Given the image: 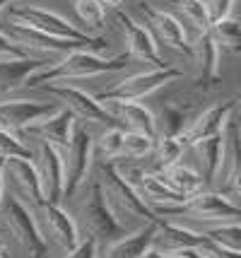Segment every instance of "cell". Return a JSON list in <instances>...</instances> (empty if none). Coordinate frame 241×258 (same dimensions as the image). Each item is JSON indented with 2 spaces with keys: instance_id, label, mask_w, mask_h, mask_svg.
<instances>
[{
  "instance_id": "34",
  "label": "cell",
  "mask_w": 241,
  "mask_h": 258,
  "mask_svg": "<svg viewBox=\"0 0 241 258\" xmlns=\"http://www.w3.org/2000/svg\"><path fill=\"white\" fill-rule=\"evenodd\" d=\"M10 3H17V0H0V12L5 10V8H8V5H10Z\"/></svg>"
},
{
  "instance_id": "25",
  "label": "cell",
  "mask_w": 241,
  "mask_h": 258,
  "mask_svg": "<svg viewBox=\"0 0 241 258\" xmlns=\"http://www.w3.org/2000/svg\"><path fill=\"white\" fill-rule=\"evenodd\" d=\"M157 176H159L174 193H179V196H184V198H188V196H193V193L207 188L205 183H203V179H200L195 171H191L186 164H181V162H176V164H172V167L157 171Z\"/></svg>"
},
{
  "instance_id": "26",
  "label": "cell",
  "mask_w": 241,
  "mask_h": 258,
  "mask_svg": "<svg viewBox=\"0 0 241 258\" xmlns=\"http://www.w3.org/2000/svg\"><path fill=\"white\" fill-rule=\"evenodd\" d=\"M207 36L215 41V46L219 48V53H229L236 56L241 51V29H239V20H234L231 15L215 20V22L207 27Z\"/></svg>"
},
{
  "instance_id": "19",
  "label": "cell",
  "mask_w": 241,
  "mask_h": 258,
  "mask_svg": "<svg viewBox=\"0 0 241 258\" xmlns=\"http://www.w3.org/2000/svg\"><path fill=\"white\" fill-rule=\"evenodd\" d=\"M77 121L70 116L65 109H58L56 113H51L46 118L32 123L27 131H24V138L27 140H39V143H46V145L56 147V150H63V147L70 143L72 138V131H75Z\"/></svg>"
},
{
  "instance_id": "4",
  "label": "cell",
  "mask_w": 241,
  "mask_h": 258,
  "mask_svg": "<svg viewBox=\"0 0 241 258\" xmlns=\"http://www.w3.org/2000/svg\"><path fill=\"white\" fill-rule=\"evenodd\" d=\"M0 246L8 258H46V246L36 234L29 210L5 191L0 198Z\"/></svg>"
},
{
  "instance_id": "15",
  "label": "cell",
  "mask_w": 241,
  "mask_h": 258,
  "mask_svg": "<svg viewBox=\"0 0 241 258\" xmlns=\"http://www.w3.org/2000/svg\"><path fill=\"white\" fill-rule=\"evenodd\" d=\"M236 106H239V104H236V97L210 104L207 109H203V111H198L191 116V121H188V125L184 128V133L179 135L176 140H179L181 145H188V143L203 140V138L219 135L222 128L227 125V121L236 113Z\"/></svg>"
},
{
  "instance_id": "23",
  "label": "cell",
  "mask_w": 241,
  "mask_h": 258,
  "mask_svg": "<svg viewBox=\"0 0 241 258\" xmlns=\"http://www.w3.org/2000/svg\"><path fill=\"white\" fill-rule=\"evenodd\" d=\"M157 222L135 232H126L114 241L97 246V258H145L149 253V241H152V232Z\"/></svg>"
},
{
  "instance_id": "7",
  "label": "cell",
  "mask_w": 241,
  "mask_h": 258,
  "mask_svg": "<svg viewBox=\"0 0 241 258\" xmlns=\"http://www.w3.org/2000/svg\"><path fill=\"white\" fill-rule=\"evenodd\" d=\"M34 90L46 92L48 97H53L56 104L77 121L80 125L87 128H99V125H118L109 116V111L102 106V101L97 99L94 94L80 90L77 85L72 82H46V85H39ZM121 128V125H118Z\"/></svg>"
},
{
  "instance_id": "31",
  "label": "cell",
  "mask_w": 241,
  "mask_h": 258,
  "mask_svg": "<svg viewBox=\"0 0 241 258\" xmlns=\"http://www.w3.org/2000/svg\"><path fill=\"white\" fill-rule=\"evenodd\" d=\"M63 258H97V241L94 239H80L77 246L68 251Z\"/></svg>"
},
{
  "instance_id": "5",
  "label": "cell",
  "mask_w": 241,
  "mask_h": 258,
  "mask_svg": "<svg viewBox=\"0 0 241 258\" xmlns=\"http://www.w3.org/2000/svg\"><path fill=\"white\" fill-rule=\"evenodd\" d=\"M0 34L8 36L17 48H22L27 56L46 58V60H58L72 51H94V53L106 51V41L102 36H94L90 41H68V39H56V36H48L44 32H36L32 27L8 20V17L0 20Z\"/></svg>"
},
{
  "instance_id": "8",
  "label": "cell",
  "mask_w": 241,
  "mask_h": 258,
  "mask_svg": "<svg viewBox=\"0 0 241 258\" xmlns=\"http://www.w3.org/2000/svg\"><path fill=\"white\" fill-rule=\"evenodd\" d=\"M58 152H60V164H63V201L60 203H65L85 181L92 176L94 147L90 128L77 123L75 131H72L70 143Z\"/></svg>"
},
{
  "instance_id": "24",
  "label": "cell",
  "mask_w": 241,
  "mask_h": 258,
  "mask_svg": "<svg viewBox=\"0 0 241 258\" xmlns=\"http://www.w3.org/2000/svg\"><path fill=\"white\" fill-rule=\"evenodd\" d=\"M154 118V140L159 138H179L191 121V113L174 101H164L159 111H152Z\"/></svg>"
},
{
  "instance_id": "16",
  "label": "cell",
  "mask_w": 241,
  "mask_h": 258,
  "mask_svg": "<svg viewBox=\"0 0 241 258\" xmlns=\"http://www.w3.org/2000/svg\"><path fill=\"white\" fill-rule=\"evenodd\" d=\"M203 241V236L193 234L184 229L176 222H169V220H159L154 225V232H152V241H149V253L159 258H172V256H184L188 251L198 248Z\"/></svg>"
},
{
  "instance_id": "17",
  "label": "cell",
  "mask_w": 241,
  "mask_h": 258,
  "mask_svg": "<svg viewBox=\"0 0 241 258\" xmlns=\"http://www.w3.org/2000/svg\"><path fill=\"white\" fill-rule=\"evenodd\" d=\"M116 22L121 27V34L126 39L128 46V56L135 58V60H142L147 63L149 68H159L164 66V58H162L159 46L154 44V39L149 36V32L142 27V24L130 15V12H116Z\"/></svg>"
},
{
  "instance_id": "30",
  "label": "cell",
  "mask_w": 241,
  "mask_h": 258,
  "mask_svg": "<svg viewBox=\"0 0 241 258\" xmlns=\"http://www.w3.org/2000/svg\"><path fill=\"white\" fill-rule=\"evenodd\" d=\"M203 3H205L207 15H210L212 22L231 15V5H234V0H203Z\"/></svg>"
},
{
  "instance_id": "35",
  "label": "cell",
  "mask_w": 241,
  "mask_h": 258,
  "mask_svg": "<svg viewBox=\"0 0 241 258\" xmlns=\"http://www.w3.org/2000/svg\"><path fill=\"white\" fill-rule=\"evenodd\" d=\"M3 191L5 188H3V159H0V198H3Z\"/></svg>"
},
{
  "instance_id": "20",
  "label": "cell",
  "mask_w": 241,
  "mask_h": 258,
  "mask_svg": "<svg viewBox=\"0 0 241 258\" xmlns=\"http://www.w3.org/2000/svg\"><path fill=\"white\" fill-rule=\"evenodd\" d=\"M53 60L46 58H0V99L15 97L20 90H24V82L34 75L36 70L46 68Z\"/></svg>"
},
{
  "instance_id": "33",
  "label": "cell",
  "mask_w": 241,
  "mask_h": 258,
  "mask_svg": "<svg viewBox=\"0 0 241 258\" xmlns=\"http://www.w3.org/2000/svg\"><path fill=\"white\" fill-rule=\"evenodd\" d=\"M121 3H123V0H99V5H102L104 10H109V8H111V10H118Z\"/></svg>"
},
{
  "instance_id": "29",
  "label": "cell",
  "mask_w": 241,
  "mask_h": 258,
  "mask_svg": "<svg viewBox=\"0 0 241 258\" xmlns=\"http://www.w3.org/2000/svg\"><path fill=\"white\" fill-rule=\"evenodd\" d=\"M10 157H29V145L17 135H12L10 131L0 128V159Z\"/></svg>"
},
{
  "instance_id": "11",
  "label": "cell",
  "mask_w": 241,
  "mask_h": 258,
  "mask_svg": "<svg viewBox=\"0 0 241 258\" xmlns=\"http://www.w3.org/2000/svg\"><path fill=\"white\" fill-rule=\"evenodd\" d=\"M133 17L147 29L149 36L154 39V44L159 46V48L164 46V48H172L176 53H184V56L191 58V46L186 41L181 27H179V22L167 10L154 8V5H149V3L142 0V3L135 5Z\"/></svg>"
},
{
  "instance_id": "14",
  "label": "cell",
  "mask_w": 241,
  "mask_h": 258,
  "mask_svg": "<svg viewBox=\"0 0 241 258\" xmlns=\"http://www.w3.org/2000/svg\"><path fill=\"white\" fill-rule=\"evenodd\" d=\"M29 162L36 171V179L44 193V201L60 203L63 201V164H60V152L56 147L29 140Z\"/></svg>"
},
{
  "instance_id": "13",
  "label": "cell",
  "mask_w": 241,
  "mask_h": 258,
  "mask_svg": "<svg viewBox=\"0 0 241 258\" xmlns=\"http://www.w3.org/2000/svg\"><path fill=\"white\" fill-rule=\"evenodd\" d=\"M60 106L56 101H36V99H22V97H8L0 99V128L10 131L20 140L27 143L24 131L32 123L56 113Z\"/></svg>"
},
{
  "instance_id": "18",
  "label": "cell",
  "mask_w": 241,
  "mask_h": 258,
  "mask_svg": "<svg viewBox=\"0 0 241 258\" xmlns=\"http://www.w3.org/2000/svg\"><path fill=\"white\" fill-rule=\"evenodd\" d=\"M219 143H222L219 135L188 143V145H184V152H181V157H179L181 164H186L191 171H195V174L203 179V183H205L207 188L212 186V179H215V174H217Z\"/></svg>"
},
{
  "instance_id": "10",
  "label": "cell",
  "mask_w": 241,
  "mask_h": 258,
  "mask_svg": "<svg viewBox=\"0 0 241 258\" xmlns=\"http://www.w3.org/2000/svg\"><path fill=\"white\" fill-rule=\"evenodd\" d=\"M0 15L8 17V20L27 24V27H32L36 32L56 36V39H68V41H90V39H94V36L82 32L77 24L65 20L63 15L46 10V8H39V5H17V3H10Z\"/></svg>"
},
{
  "instance_id": "28",
  "label": "cell",
  "mask_w": 241,
  "mask_h": 258,
  "mask_svg": "<svg viewBox=\"0 0 241 258\" xmlns=\"http://www.w3.org/2000/svg\"><path fill=\"white\" fill-rule=\"evenodd\" d=\"M72 8L85 24V34L97 36L106 27V10L99 5V0H72Z\"/></svg>"
},
{
  "instance_id": "12",
  "label": "cell",
  "mask_w": 241,
  "mask_h": 258,
  "mask_svg": "<svg viewBox=\"0 0 241 258\" xmlns=\"http://www.w3.org/2000/svg\"><path fill=\"white\" fill-rule=\"evenodd\" d=\"M3 188L29 213L44 201V193H41V186H39V179H36V171L29 157L3 159Z\"/></svg>"
},
{
  "instance_id": "22",
  "label": "cell",
  "mask_w": 241,
  "mask_h": 258,
  "mask_svg": "<svg viewBox=\"0 0 241 258\" xmlns=\"http://www.w3.org/2000/svg\"><path fill=\"white\" fill-rule=\"evenodd\" d=\"M191 58H195V63H198V78L193 82L195 90L210 92L212 87H217L222 53H219V48L215 46V41L207 36V32L191 46Z\"/></svg>"
},
{
  "instance_id": "36",
  "label": "cell",
  "mask_w": 241,
  "mask_h": 258,
  "mask_svg": "<svg viewBox=\"0 0 241 258\" xmlns=\"http://www.w3.org/2000/svg\"><path fill=\"white\" fill-rule=\"evenodd\" d=\"M145 258H157V256H152V253H147V256H145Z\"/></svg>"
},
{
  "instance_id": "6",
  "label": "cell",
  "mask_w": 241,
  "mask_h": 258,
  "mask_svg": "<svg viewBox=\"0 0 241 258\" xmlns=\"http://www.w3.org/2000/svg\"><path fill=\"white\" fill-rule=\"evenodd\" d=\"M29 215L34 220L36 234L46 246V258H63L77 246L80 234L65 205L41 201Z\"/></svg>"
},
{
  "instance_id": "3",
  "label": "cell",
  "mask_w": 241,
  "mask_h": 258,
  "mask_svg": "<svg viewBox=\"0 0 241 258\" xmlns=\"http://www.w3.org/2000/svg\"><path fill=\"white\" fill-rule=\"evenodd\" d=\"M130 56H114L104 58L102 53L94 51H72L65 53L63 58H58L53 63H48L46 68L36 70L32 78L24 82V87L34 90L39 85L46 82H77V80H92L99 75H109V73H121L126 70L130 63Z\"/></svg>"
},
{
  "instance_id": "21",
  "label": "cell",
  "mask_w": 241,
  "mask_h": 258,
  "mask_svg": "<svg viewBox=\"0 0 241 258\" xmlns=\"http://www.w3.org/2000/svg\"><path fill=\"white\" fill-rule=\"evenodd\" d=\"M102 106L109 111V116L123 131H135V133H145L154 138V118H152V109H147L142 101H121V99H106Z\"/></svg>"
},
{
  "instance_id": "9",
  "label": "cell",
  "mask_w": 241,
  "mask_h": 258,
  "mask_svg": "<svg viewBox=\"0 0 241 258\" xmlns=\"http://www.w3.org/2000/svg\"><path fill=\"white\" fill-rule=\"evenodd\" d=\"M184 78V73L174 66H159V68H147V70H140V73H133L128 75L126 80L116 82L114 87L104 90L97 94L99 101L106 99H121V101H142L152 97L157 90L167 87L169 82Z\"/></svg>"
},
{
  "instance_id": "32",
  "label": "cell",
  "mask_w": 241,
  "mask_h": 258,
  "mask_svg": "<svg viewBox=\"0 0 241 258\" xmlns=\"http://www.w3.org/2000/svg\"><path fill=\"white\" fill-rule=\"evenodd\" d=\"M184 256L188 258H215V253L210 251V246H207V241H203L198 248H193V251H188V253H184Z\"/></svg>"
},
{
  "instance_id": "27",
  "label": "cell",
  "mask_w": 241,
  "mask_h": 258,
  "mask_svg": "<svg viewBox=\"0 0 241 258\" xmlns=\"http://www.w3.org/2000/svg\"><path fill=\"white\" fill-rule=\"evenodd\" d=\"M152 147H154V138H149L145 133H135V131H123L118 155H116L114 162H118V159H142L152 152Z\"/></svg>"
},
{
  "instance_id": "1",
  "label": "cell",
  "mask_w": 241,
  "mask_h": 258,
  "mask_svg": "<svg viewBox=\"0 0 241 258\" xmlns=\"http://www.w3.org/2000/svg\"><path fill=\"white\" fill-rule=\"evenodd\" d=\"M92 174L97 179L99 193H102V198L106 203L111 217H114V222L123 232H135V229H142V227H147L159 220V217H154V213L149 210L145 203L140 201L135 188L116 171L111 162L94 159Z\"/></svg>"
},
{
  "instance_id": "2",
  "label": "cell",
  "mask_w": 241,
  "mask_h": 258,
  "mask_svg": "<svg viewBox=\"0 0 241 258\" xmlns=\"http://www.w3.org/2000/svg\"><path fill=\"white\" fill-rule=\"evenodd\" d=\"M65 203H70L68 213L72 217L75 227H77L80 239H94L97 246H102V244H109V241L118 239L121 234H126L114 222V217L109 213L102 193H99L94 174ZM65 203H60V205H65Z\"/></svg>"
}]
</instances>
